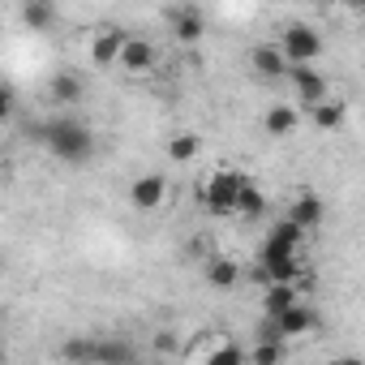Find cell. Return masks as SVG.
Returning <instances> with one entry per match:
<instances>
[{"label": "cell", "instance_id": "cell-1", "mask_svg": "<svg viewBox=\"0 0 365 365\" xmlns=\"http://www.w3.org/2000/svg\"><path fill=\"white\" fill-rule=\"evenodd\" d=\"M43 142H48V150H52L61 163H86V159L95 155V133H91L82 120H73V116L48 120V125H43Z\"/></svg>", "mask_w": 365, "mask_h": 365}, {"label": "cell", "instance_id": "cell-2", "mask_svg": "<svg viewBox=\"0 0 365 365\" xmlns=\"http://www.w3.org/2000/svg\"><path fill=\"white\" fill-rule=\"evenodd\" d=\"M241 185H245V176L241 172H228V168H220L207 185H202V207L211 211V215H232L237 211V194H241Z\"/></svg>", "mask_w": 365, "mask_h": 365}, {"label": "cell", "instance_id": "cell-3", "mask_svg": "<svg viewBox=\"0 0 365 365\" xmlns=\"http://www.w3.org/2000/svg\"><path fill=\"white\" fill-rule=\"evenodd\" d=\"M279 52H284L288 65H314V56L322 52V39L309 26H288L284 39H279Z\"/></svg>", "mask_w": 365, "mask_h": 365}, {"label": "cell", "instance_id": "cell-4", "mask_svg": "<svg viewBox=\"0 0 365 365\" xmlns=\"http://www.w3.org/2000/svg\"><path fill=\"white\" fill-rule=\"evenodd\" d=\"M116 65H125V73H150V69L159 65V52H155V43H150V39L125 35V43H120V56H116Z\"/></svg>", "mask_w": 365, "mask_h": 365}, {"label": "cell", "instance_id": "cell-5", "mask_svg": "<svg viewBox=\"0 0 365 365\" xmlns=\"http://www.w3.org/2000/svg\"><path fill=\"white\" fill-rule=\"evenodd\" d=\"M271 322H275V331L284 335V339H297V335H305V331H314V309L309 305H301V301H292L288 309H279V314H267Z\"/></svg>", "mask_w": 365, "mask_h": 365}, {"label": "cell", "instance_id": "cell-6", "mask_svg": "<svg viewBox=\"0 0 365 365\" xmlns=\"http://www.w3.org/2000/svg\"><path fill=\"white\" fill-rule=\"evenodd\" d=\"M163 198H168V180H163L159 172H146V176H138L133 185H129V202H133L138 211H155Z\"/></svg>", "mask_w": 365, "mask_h": 365}, {"label": "cell", "instance_id": "cell-7", "mask_svg": "<svg viewBox=\"0 0 365 365\" xmlns=\"http://www.w3.org/2000/svg\"><path fill=\"white\" fill-rule=\"evenodd\" d=\"M288 82H292V91L305 99V103H318V99H327V78L314 69V65H288V73H284Z\"/></svg>", "mask_w": 365, "mask_h": 365}, {"label": "cell", "instance_id": "cell-8", "mask_svg": "<svg viewBox=\"0 0 365 365\" xmlns=\"http://www.w3.org/2000/svg\"><path fill=\"white\" fill-rule=\"evenodd\" d=\"M120 43H125V31H120V26H103V31L91 39V65H95V69H112L116 56H120Z\"/></svg>", "mask_w": 365, "mask_h": 365}, {"label": "cell", "instance_id": "cell-9", "mask_svg": "<svg viewBox=\"0 0 365 365\" xmlns=\"http://www.w3.org/2000/svg\"><path fill=\"white\" fill-rule=\"evenodd\" d=\"M250 65H254V73H258L262 82H279V78L288 73V61H284L279 43H258V48L250 52Z\"/></svg>", "mask_w": 365, "mask_h": 365}, {"label": "cell", "instance_id": "cell-10", "mask_svg": "<svg viewBox=\"0 0 365 365\" xmlns=\"http://www.w3.org/2000/svg\"><path fill=\"white\" fill-rule=\"evenodd\" d=\"M172 35L185 43V48H194V43L207 35V18H202V9H194V5L176 9V14H172Z\"/></svg>", "mask_w": 365, "mask_h": 365}, {"label": "cell", "instance_id": "cell-11", "mask_svg": "<svg viewBox=\"0 0 365 365\" xmlns=\"http://www.w3.org/2000/svg\"><path fill=\"white\" fill-rule=\"evenodd\" d=\"M322 215H327V207H322V198H314V194H297V198H292V207H288V220H292L301 232L318 228V224H322Z\"/></svg>", "mask_w": 365, "mask_h": 365}, {"label": "cell", "instance_id": "cell-12", "mask_svg": "<svg viewBox=\"0 0 365 365\" xmlns=\"http://www.w3.org/2000/svg\"><path fill=\"white\" fill-rule=\"evenodd\" d=\"M309 108H314V112H309L314 125L327 129V133H331V129H344V120H348V103H344V99H318V103H309Z\"/></svg>", "mask_w": 365, "mask_h": 365}, {"label": "cell", "instance_id": "cell-13", "mask_svg": "<svg viewBox=\"0 0 365 365\" xmlns=\"http://www.w3.org/2000/svg\"><path fill=\"white\" fill-rule=\"evenodd\" d=\"M297 108H288V103H275V108H267V116H262V129L271 133V138H288L292 129H297Z\"/></svg>", "mask_w": 365, "mask_h": 365}, {"label": "cell", "instance_id": "cell-14", "mask_svg": "<svg viewBox=\"0 0 365 365\" xmlns=\"http://www.w3.org/2000/svg\"><path fill=\"white\" fill-rule=\"evenodd\" d=\"M95 361L99 365H125V361H138V348L125 339H95Z\"/></svg>", "mask_w": 365, "mask_h": 365}, {"label": "cell", "instance_id": "cell-15", "mask_svg": "<svg viewBox=\"0 0 365 365\" xmlns=\"http://www.w3.org/2000/svg\"><path fill=\"white\" fill-rule=\"evenodd\" d=\"M292 301H301V288H297V284H288V279H271V284H267V297H262L267 314H279V309H288Z\"/></svg>", "mask_w": 365, "mask_h": 365}, {"label": "cell", "instance_id": "cell-16", "mask_svg": "<svg viewBox=\"0 0 365 365\" xmlns=\"http://www.w3.org/2000/svg\"><path fill=\"white\" fill-rule=\"evenodd\" d=\"M48 99L52 103H78L82 99V78L78 73H56L48 82Z\"/></svg>", "mask_w": 365, "mask_h": 365}, {"label": "cell", "instance_id": "cell-17", "mask_svg": "<svg viewBox=\"0 0 365 365\" xmlns=\"http://www.w3.org/2000/svg\"><path fill=\"white\" fill-rule=\"evenodd\" d=\"M56 22V5H43V0H26L22 5V26L26 31H48Z\"/></svg>", "mask_w": 365, "mask_h": 365}, {"label": "cell", "instance_id": "cell-18", "mask_svg": "<svg viewBox=\"0 0 365 365\" xmlns=\"http://www.w3.org/2000/svg\"><path fill=\"white\" fill-rule=\"evenodd\" d=\"M198 155H202V138L198 133H176L168 142V159H176V163H194Z\"/></svg>", "mask_w": 365, "mask_h": 365}, {"label": "cell", "instance_id": "cell-19", "mask_svg": "<svg viewBox=\"0 0 365 365\" xmlns=\"http://www.w3.org/2000/svg\"><path fill=\"white\" fill-rule=\"evenodd\" d=\"M237 279H241V271H237V262H228V258H211L207 262V284L211 288H237Z\"/></svg>", "mask_w": 365, "mask_h": 365}, {"label": "cell", "instance_id": "cell-20", "mask_svg": "<svg viewBox=\"0 0 365 365\" xmlns=\"http://www.w3.org/2000/svg\"><path fill=\"white\" fill-rule=\"evenodd\" d=\"M262 211H267V198H262V190H258V185H250V180H245V185H241V194H237V211H232V215L258 220Z\"/></svg>", "mask_w": 365, "mask_h": 365}, {"label": "cell", "instance_id": "cell-21", "mask_svg": "<svg viewBox=\"0 0 365 365\" xmlns=\"http://www.w3.org/2000/svg\"><path fill=\"white\" fill-rule=\"evenodd\" d=\"M250 361H258V365H275L279 356H284V339H258L254 344V352H245Z\"/></svg>", "mask_w": 365, "mask_h": 365}, {"label": "cell", "instance_id": "cell-22", "mask_svg": "<svg viewBox=\"0 0 365 365\" xmlns=\"http://www.w3.org/2000/svg\"><path fill=\"white\" fill-rule=\"evenodd\" d=\"M61 356L65 361H95V339H69L61 348Z\"/></svg>", "mask_w": 365, "mask_h": 365}, {"label": "cell", "instance_id": "cell-23", "mask_svg": "<svg viewBox=\"0 0 365 365\" xmlns=\"http://www.w3.org/2000/svg\"><path fill=\"white\" fill-rule=\"evenodd\" d=\"M207 361H211V365H241V361H250V356H245V348H237V344H224V348H215Z\"/></svg>", "mask_w": 365, "mask_h": 365}, {"label": "cell", "instance_id": "cell-24", "mask_svg": "<svg viewBox=\"0 0 365 365\" xmlns=\"http://www.w3.org/2000/svg\"><path fill=\"white\" fill-rule=\"evenodd\" d=\"M14 116V91L5 86V82H0V125H5Z\"/></svg>", "mask_w": 365, "mask_h": 365}, {"label": "cell", "instance_id": "cell-25", "mask_svg": "<svg viewBox=\"0 0 365 365\" xmlns=\"http://www.w3.org/2000/svg\"><path fill=\"white\" fill-rule=\"evenodd\" d=\"M0 361H5V348H0Z\"/></svg>", "mask_w": 365, "mask_h": 365}, {"label": "cell", "instance_id": "cell-26", "mask_svg": "<svg viewBox=\"0 0 365 365\" xmlns=\"http://www.w3.org/2000/svg\"><path fill=\"white\" fill-rule=\"evenodd\" d=\"M43 5H56V0H43Z\"/></svg>", "mask_w": 365, "mask_h": 365}]
</instances>
